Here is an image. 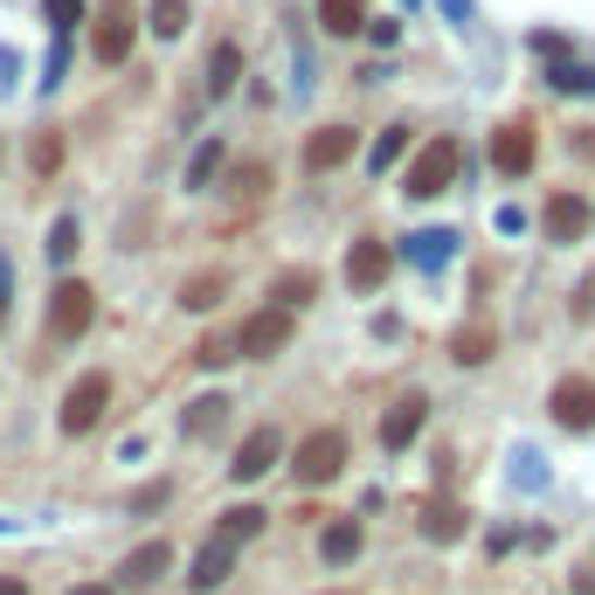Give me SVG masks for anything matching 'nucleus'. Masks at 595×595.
Returning a JSON list of instances; mask_svg holds the SVG:
<instances>
[{
    "label": "nucleus",
    "instance_id": "obj_1",
    "mask_svg": "<svg viewBox=\"0 0 595 595\" xmlns=\"http://www.w3.org/2000/svg\"><path fill=\"white\" fill-rule=\"evenodd\" d=\"M457 174H464V139H457V132H436V139H422L416 153H408L402 194H408V201H436V194L457 188Z\"/></svg>",
    "mask_w": 595,
    "mask_h": 595
},
{
    "label": "nucleus",
    "instance_id": "obj_2",
    "mask_svg": "<svg viewBox=\"0 0 595 595\" xmlns=\"http://www.w3.org/2000/svg\"><path fill=\"white\" fill-rule=\"evenodd\" d=\"M353 153H360V125L326 118V125H312V132H305V145H298V174H305V180H326V174H340Z\"/></svg>",
    "mask_w": 595,
    "mask_h": 595
},
{
    "label": "nucleus",
    "instance_id": "obj_3",
    "mask_svg": "<svg viewBox=\"0 0 595 595\" xmlns=\"http://www.w3.org/2000/svg\"><path fill=\"white\" fill-rule=\"evenodd\" d=\"M485 160H492V174H498V180H527L533 166H541V125H533V118H506V125H492Z\"/></svg>",
    "mask_w": 595,
    "mask_h": 595
},
{
    "label": "nucleus",
    "instance_id": "obj_4",
    "mask_svg": "<svg viewBox=\"0 0 595 595\" xmlns=\"http://www.w3.org/2000/svg\"><path fill=\"white\" fill-rule=\"evenodd\" d=\"M291 332H298V312H284V305H256L250 319L229 332V340H236V360H277V353L291 346Z\"/></svg>",
    "mask_w": 595,
    "mask_h": 595
},
{
    "label": "nucleus",
    "instance_id": "obj_5",
    "mask_svg": "<svg viewBox=\"0 0 595 595\" xmlns=\"http://www.w3.org/2000/svg\"><path fill=\"white\" fill-rule=\"evenodd\" d=\"M104 408H111V375H104V367H90V375L69 381L63 408H55V430H63V436H90L104 422Z\"/></svg>",
    "mask_w": 595,
    "mask_h": 595
},
{
    "label": "nucleus",
    "instance_id": "obj_6",
    "mask_svg": "<svg viewBox=\"0 0 595 595\" xmlns=\"http://www.w3.org/2000/svg\"><path fill=\"white\" fill-rule=\"evenodd\" d=\"M90 319H98V291H90L84 277H55V291H49V340L55 346L84 340Z\"/></svg>",
    "mask_w": 595,
    "mask_h": 595
},
{
    "label": "nucleus",
    "instance_id": "obj_7",
    "mask_svg": "<svg viewBox=\"0 0 595 595\" xmlns=\"http://www.w3.org/2000/svg\"><path fill=\"white\" fill-rule=\"evenodd\" d=\"M340 471H346V430H312V436L291 451V478H298L305 492L332 485Z\"/></svg>",
    "mask_w": 595,
    "mask_h": 595
},
{
    "label": "nucleus",
    "instance_id": "obj_8",
    "mask_svg": "<svg viewBox=\"0 0 595 595\" xmlns=\"http://www.w3.org/2000/svg\"><path fill=\"white\" fill-rule=\"evenodd\" d=\"M388 270H395V243H381L375 229H360V236L346 243V270H340L346 291H353V298H381Z\"/></svg>",
    "mask_w": 595,
    "mask_h": 595
},
{
    "label": "nucleus",
    "instance_id": "obj_9",
    "mask_svg": "<svg viewBox=\"0 0 595 595\" xmlns=\"http://www.w3.org/2000/svg\"><path fill=\"white\" fill-rule=\"evenodd\" d=\"M132 42H139V22H132V0H111V8L90 22V55L104 69H125L132 63Z\"/></svg>",
    "mask_w": 595,
    "mask_h": 595
},
{
    "label": "nucleus",
    "instance_id": "obj_10",
    "mask_svg": "<svg viewBox=\"0 0 595 595\" xmlns=\"http://www.w3.org/2000/svg\"><path fill=\"white\" fill-rule=\"evenodd\" d=\"M588 229H595V201L582 188H554L541 201V236H547V243H582Z\"/></svg>",
    "mask_w": 595,
    "mask_h": 595
},
{
    "label": "nucleus",
    "instance_id": "obj_11",
    "mask_svg": "<svg viewBox=\"0 0 595 595\" xmlns=\"http://www.w3.org/2000/svg\"><path fill=\"white\" fill-rule=\"evenodd\" d=\"M277 464H284V430H277V422H256V430L236 443L229 478H236V485H256V478H270Z\"/></svg>",
    "mask_w": 595,
    "mask_h": 595
},
{
    "label": "nucleus",
    "instance_id": "obj_12",
    "mask_svg": "<svg viewBox=\"0 0 595 595\" xmlns=\"http://www.w3.org/2000/svg\"><path fill=\"white\" fill-rule=\"evenodd\" d=\"M547 416L561 422L568 436H588L595 430V375H561V381H554Z\"/></svg>",
    "mask_w": 595,
    "mask_h": 595
},
{
    "label": "nucleus",
    "instance_id": "obj_13",
    "mask_svg": "<svg viewBox=\"0 0 595 595\" xmlns=\"http://www.w3.org/2000/svg\"><path fill=\"white\" fill-rule=\"evenodd\" d=\"M243 77H250V49L236 42V35H221V42L208 49V63H201V98H236L243 90Z\"/></svg>",
    "mask_w": 595,
    "mask_h": 595
},
{
    "label": "nucleus",
    "instance_id": "obj_14",
    "mask_svg": "<svg viewBox=\"0 0 595 595\" xmlns=\"http://www.w3.org/2000/svg\"><path fill=\"white\" fill-rule=\"evenodd\" d=\"M422 422H430V395H416V388H408L402 402H388V416H381V451L388 457H402L408 443L422 436Z\"/></svg>",
    "mask_w": 595,
    "mask_h": 595
},
{
    "label": "nucleus",
    "instance_id": "obj_15",
    "mask_svg": "<svg viewBox=\"0 0 595 595\" xmlns=\"http://www.w3.org/2000/svg\"><path fill=\"white\" fill-rule=\"evenodd\" d=\"M541 90H547V98L595 104V63H588V55H561V63H541Z\"/></svg>",
    "mask_w": 595,
    "mask_h": 595
},
{
    "label": "nucleus",
    "instance_id": "obj_16",
    "mask_svg": "<svg viewBox=\"0 0 595 595\" xmlns=\"http://www.w3.org/2000/svg\"><path fill=\"white\" fill-rule=\"evenodd\" d=\"M367 0H312V28L326 35V42H360V28H367Z\"/></svg>",
    "mask_w": 595,
    "mask_h": 595
},
{
    "label": "nucleus",
    "instance_id": "obj_17",
    "mask_svg": "<svg viewBox=\"0 0 595 595\" xmlns=\"http://www.w3.org/2000/svg\"><path fill=\"white\" fill-rule=\"evenodd\" d=\"M395 256L430 277V270H443V264L457 256V229H416V236H402V250H395Z\"/></svg>",
    "mask_w": 595,
    "mask_h": 595
},
{
    "label": "nucleus",
    "instance_id": "obj_18",
    "mask_svg": "<svg viewBox=\"0 0 595 595\" xmlns=\"http://www.w3.org/2000/svg\"><path fill=\"white\" fill-rule=\"evenodd\" d=\"M229 395H221V388H208V395H194L188 408H180V436H188V443H208L215 430H221V422H229Z\"/></svg>",
    "mask_w": 595,
    "mask_h": 595
},
{
    "label": "nucleus",
    "instance_id": "obj_19",
    "mask_svg": "<svg viewBox=\"0 0 595 595\" xmlns=\"http://www.w3.org/2000/svg\"><path fill=\"white\" fill-rule=\"evenodd\" d=\"M408 153H416V125H402V118H395V125H381L375 145H367V174H375V180H381V174H395Z\"/></svg>",
    "mask_w": 595,
    "mask_h": 595
},
{
    "label": "nucleus",
    "instance_id": "obj_20",
    "mask_svg": "<svg viewBox=\"0 0 595 595\" xmlns=\"http://www.w3.org/2000/svg\"><path fill=\"white\" fill-rule=\"evenodd\" d=\"M166 568H174V547H166V541H139V547L118 561V582H125V588H145V582H160Z\"/></svg>",
    "mask_w": 595,
    "mask_h": 595
},
{
    "label": "nucleus",
    "instance_id": "obj_21",
    "mask_svg": "<svg viewBox=\"0 0 595 595\" xmlns=\"http://www.w3.org/2000/svg\"><path fill=\"white\" fill-rule=\"evenodd\" d=\"M464 527H471V512H464L457 498H430V506H422V541L457 547V541H464Z\"/></svg>",
    "mask_w": 595,
    "mask_h": 595
},
{
    "label": "nucleus",
    "instance_id": "obj_22",
    "mask_svg": "<svg viewBox=\"0 0 595 595\" xmlns=\"http://www.w3.org/2000/svg\"><path fill=\"white\" fill-rule=\"evenodd\" d=\"M312 298H319V270L291 264V270H277V277H270V298H264V305H284V312H305Z\"/></svg>",
    "mask_w": 595,
    "mask_h": 595
},
{
    "label": "nucleus",
    "instance_id": "obj_23",
    "mask_svg": "<svg viewBox=\"0 0 595 595\" xmlns=\"http://www.w3.org/2000/svg\"><path fill=\"white\" fill-rule=\"evenodd\" d=\"M229 574H236V547L208 541V547L194 554V568H188V588H194V595H208V588H221V582H229Z\"/></svg>",
    "mask_w": 595,
    "mask_h": 595
},
{
    "label": "nucleus",
    "instance_id": "obj_24",
    "mask_svg": "<svg viewBox=\"0 0 595 595\" xmlns=\"http://www.w3.org/2000/svg\"><path fill=\"white\" fill-rule=\"evenodd\" d=\"M221 166H229V139H201V145H194V160H188V180H180V188H188V194H208L215 180H221Z\"/></svg>",
    "mask_w": 595,
    "mask_h": 595
},
{
    "label": "nucleus",
    "instance_id": "obj_25",
    "mask_svg": "<svg viewBox=\"0 0 595 595\" xmlns=\"http://www.w3.org/2000/svg\"><path fill=\"white\" fill-rule=\"evenodd\" d=\"M492 353H498V332H492L485 319H471V326L451 332V360H457V367H485Z\"/></svg>",
    "mask_w": 595,
    "mask_h": 595
},
{
    "label": "nucleus",
    "instance_id": "obj_26",
    "mask_svg": "<svg viewBox=\"0 0 595 595\" xmlns=\"http://www.w3.org/2000/svg\"><path fill=\"white\" fill-rule=\"evenodd\" d=\"M360 547H367V527L360 519H332V527L319 533V554L332 568H346V561H360Z\"/></svg>",
    "mask_w": 595,
    "mask_h": 595
},
{
    "label": "nucleus",
    "instance_id": "obj_27",
    "mask_svg": "<svg viewBox=\"0 0 595 595\" xmlns=\"http://www.w3.org/2000/svg\"><path fill=\"white\" fill-rule=\"evenodd\" d=\"M264 527H270V512H264V506H229V512L215 519V541H221V547H250Z\"/></svg>",
    "mask_w": 595,
    "mask_h": 595
},
{
    "label": "nucleus",
    "instance_id": "obj_28",
    "mask_svg": "<svg viewBox=\"0 0 595 595\" xmlns=\"http://www.w3.org/2000/svg\"><path fill=\"white\" fill-rule=\"evenodd\" d=\"M194 22V0H145V35H160V42H180Z\"/></svg>",
    "mask_w": 595,
    "mask_h": 595
},
{
    "label": "nucleus",
    "instance_id": "obj_29",
    "mask_svg": "<svg viewBox=\"0 0 595 595\" xmlns=\"http://www.w3.org/2000/svg\"><path fill=\"white\" fill-rule=\"evenodd\" d=\"M221 298H229V277H221V270H194L188 284H180V312H215Z\"/></svg>",
    "mask_w": 595,
    "mask_h": 595
},
{
    "label": "nucleus",
    "instance_id": "obj_30",
    "mask_svg": "<svg viewBox=\"0 0 595 595\" xmlns=\"http://www.w3.org/2000/svg\"><path fill=\"white\" fill-rule=\"evenodd\" d=\"M42 22H49V35H77L84 22H90V0H42Z\"/></svg>",
    "mask_w": 595,
    "mask_h": 595
},
{
    "label": "nucleus",
    "instance_id": "obj_31",
    "mask_svg": "<svg viewBox=\"0 0 595 595\" xmlns=\"http://www.w3.org/2000/svg\"><path fill=\"white\" fill-rule=\"evenodd\" d=\"M527 55L533 63H561V55H574V35L568 28H527Z\"/></svg>",
    "mask_w": 595,
    "mask_h": 595
},
{
    "label": "nucleus",
    "instance_id": "obj_32",
    "mask_svg": "<svg viewBox=\"0 0 595 595\" xmlns=\"http://www.w3.org/2000/svg\"><path fill=\"white\" fill-rule=\"evenodd\" d=\"M402 22H408V14H367L360 42H367V49H381V55H395V49H402Z\"/></svg>",
    "mask_w": 595,
    "mask_h": 595
},
{
    "label": "nucleus",
    "instance_id": "obj_33",
    "mask_svg": "<svg viewBox=\"0 0 595 595\" xmlns=\"http://www.w3.org/2000/svg\"><path fill=\"white\" fill-rule=\"evenodd\" d=\"M264 188H270V166H264V160H243V166L229 174V194H236V201H256Z\"/></svg>",
    "mask_w": 595,
    "mask_h": 595
},
{
    "label": "nucleus",
    "instance_id": "obj_34",
    "mask_svg": "<svg viewBox=\"0 0 595 595\" xmlns=\"http://www.w3.org/2000/svg\"><path fill=\"white\" fill-rule=\"evenodd\" d=\"M84 243V229H77V215H55V229H49V264H69Z\"/></svg>",
    "mask_w": 595,
    "mask_h": 595
},
{
    "label": "nucleus",
    "instance_id": "obj_35",
    "mask_svg": "<svg viewBox=\"0 0 595 595\" xmlns=\"http://www.w3.org/2000/svg\"><path fill=\"white\" fill-rule=\"evenodd\" d=\"M28 166L49 180L55 166H63V132H35V145H28Z\"/></svg>",
    "mask_w": 595,
    "mask_h": 595
},
{
    "label": "nucleus",
    "instance_id": "obj_36",
    "mask_svg": "<svg viewBox=\"0 0 595 595\" xmlns=\"http://www.w3.org/2000/svg\"><path fill=\"white\" fill-rule=\"evenodd\" d=\"M229 360H236V340H229V332H208V340L194 346V367H208V375H215V367H229Z\"/></svg>",
    "mask_w": 595,
    "mask_h": 595
},
{
    "label": "nucleus",
    "instance_id": "obj_37",
    "mask_svg": "<svg viewBox=\"0 0 595 595\" xmlns=\"http://www.w3.org/2000/svg\"><path fill=\"white\" fill-rule=\"evenodd\" d=\"M436 14H443V22H451L457 35H471V28H478V0H436Z\"/></svg>",
    "mask_w": 595,
    "mask_h": 595
},
{
    "label": "nucleus",
    "instance_id": "obj_38",
    "mask_svg": "<svg viewBox=\"0 0 595 595\" xmlns=\"http://www.w3.org/2000/svg\"><path fill=\"white\" fill-rule=\"evenodd\" d=\"M166 498H174V485H166V478H153V485H139V492H132V512H160Z\"/></svg>",
    "mask_w": 595,
    "mask_h": 595
},
{
    "label": "nucleus",
    "instance_id": "obj_39",
    "mask_svg": "<svg viewBox=\"0 0 595 595\" xmlns=\"http://www.w3.org/2000/svg\"><path fill=\"white\" fill-rule=\"evenodd\" d=\"M568 153L595 166V125H574V132H568Z\"/></svg>",
    "mask_w": 595,
    "mask_h": 595
},
{
    "label": "nucleus",
    "instance_id": "obj_40",
    "mask_svg": "<svg viewBox=\"0 0 595 595\" xmlns=\"http://www.w3.org/2000/svg\"><path fill=\"white\" fill-rule=\"evenodd\" d=\"M388 77H395V63H388V55H381V63H360V69H353V84H388Z\"/></svg>",
    "mask_w": 595,
    "mask_h": 595
},
{
    "label": "nucleus",
    "instance_id": "obj_41",
    "mask_svg": "<svg viewBox=\"0 0 595 595\" xmlns=\"http://www.w3.org/2000/svg\"><path fill=\"white\" fill-rule=\"evenodd\" d=\"M14 69H22V55H14L8 42H0V98H8V90H14Z\"/></svg>",
    "mask_w": 595,
    "mask_h": 595
},
{
    "label": "nucleus",
    "instance_id": "obj_42",
    "mask_svg": "<svg viewBox=\"0 0 595 595\" xmlns=\"http://www.w3.org/2000/svg\"><path fill=\"white\" fill-rule=\"evenodd\" d=\"M498 229L519 236V229H527V208H512V201H506V208H498Z\"/></svg>",
    "mask_w": 595,
    "mask_h": 595
},
{
    "label": "nucleus",
    "instance_id": "obj_43",
    "mask_svg": "<svg viewBox=\"0 0 595 595\" xmlns=\"http://www.w3.org/2000/svg\"><path fill=\"white\" fill-rule=\"evenodd\" d=\"M574 595H595V568H574Z\"/></svg>",
    "mask_w": 595,
    "mask_h": 595
},
{
    "label": "nucleus",
    "instance_id": "obj_44",
    "mask_svg": "<svg viewBox=\"0 0 595 595\" xmlns=\"http://www.w3.org/2000/svg\"><path fill=\"white\" fill-rule=\"evenodd\" d=\"M0 595H28V582L22 574H0Z\"/></svg>",
    "mask_w": 595,
    "mask_h": 595
},
{
    "label": "nucleus",
    "instance_id": "obj_45",
    "mask_svg": "<svg viewBox=\"0 0 595 595\" xmlns=\"http://www.w3.org/2000/svg\"><path fill=\"white\" fill-rule=\"evenodd\" d=\"M0 326H8V264H0Z\"/></svg>",
    "mask_w": 595,
    "mask_h": 595
},
{
    "label": "nucleus",
    "instance_id": "obj_46",
    "mask_svg": "<svg viewBox=\"0 0 595 595\" xmlns=\"http://www.w3.org/2000/svg\"><path fill=\"white\" fill-rule=\"evenodd\" d=\"M69 595H111V588L104 582H84V588H69Z\"/></svg>",
    "mask_w": 595,
    "mask_h": 595
},
{
    "label": "nucleus",
    "instance_id": "obj_47",
    "mask_svg": "<svg viewBox=\"0 0 595 595\" xmlns=\"http://www.w3.org/2000/svg\"><path fill=\"white\" fill-rule=\"evenodd\" d=\"M340 595H346V588H340Z\"/></svg>",
    "mask_w": 595,
    "mask_h": 595
}]
</instances>
